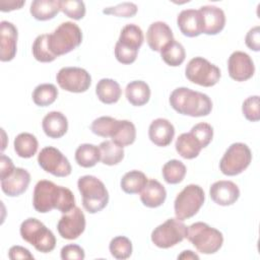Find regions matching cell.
Returning <instances> with one entry per match:
<instances>
[{
  "label": "cell",
  "mask_w": 260,
  "mask_h": 260,
  "mask_svg": "<svg viewBox=\"0 0 260 260\" xmlns=\"http://www.w3.org/2000/svg\"><path fill=\"white\" fill-rule=\"evenodd\" d=\"M32 205L40 213H47L53 209L66 213L75 207V198L70 189L49 180H41L34 189Z\"/></svg>",
  "instance_id": "obj_1"
},
{
  "label": "cell",
  "mask_w": 260,
  "mask_h": 260,
  "mask_svg": "<svg viewBox=\"0 0 260 260\" xmlns=\"http://www.w3.org/2000/svg\"><path fill=\"white\" fill-rule=\"evenodd\" d=\"M169 102L177 113L190 117L207 116L212 110V102L207 94L188 87L174 89Z\"/></svg>",
  "instance_id": "obj_2"
},
{
  "label": "cell",
  "mask_w": 260,
  "mask_h": 260,
  "mask_svg": "<svg viewBox=\"0 0 260 260\" xmlns=\"http://www.w3.org/2000/svg\"><path fill=\"white\" fill-rule=\"evenodd\" d=\"M77 187L82 196V206L88 213H96L107 206L109 192L105 184L96 177L90 175L80 177Z\"/></svg>",
  "instance_id": "obj_3"
},
{
  "label": "cell",
  "mask_w": 260,
  "mask_h": 260,
  "mask_svg": "<svg viewBox=\"0 0 260 260\" xmlns=\"http://www.w3.org/2000/svg\"><path fill=\"white\" fill-rule=\"evenodd\" d=\"M186 238L202 254H214L223 244L221 232L202 221L188 226Z\"/></svg>",
  "instance_id": "obj_4"
},
{
  "label": "cell",
  "mask_w": 260,
  "mask_h": 260,
  "mask_svg": "<svg viewBox=\"0 0 260 260\" xmlns=\"http://www.w3.org/2000/svg\"><path fill=\"white\" fill-rule=\"evenodd\" d=\"M48 42L52 54L59 57L79 47L82 42V31L76 23L65 21L49 35Z\"/></svg>",
  "instance_id": "obj_5"
},
{
  "label": "cell",
  "mask_w": 260,
  "mask_h": 260,
  "mask_svg": "<svg viewBox=\"0 0 260 260\" xmlns=\"http://www.w3.org/2000/svg\"><path fill=\"white\" fill-rule=\"evenodd\" d=\"M19 232L21 238L39 252L49 253L55 249L56 238L54 234L35 217L24 219L20 224Z\"/></svg>",
  "instance_id": "obj_6"
},
{
  "label": "cell",
  "mask_w": 260,
  "mask_h": 260,
  "mask_svg": "<svg viewBox=\"0 0 260 260\" xmlns=\"http://www.w3.org/2000/svg\"><path fill=\"white\" fill-rule=\"evenodd\" d=\"M204 200L205 194L199 185H187L175 199L174 209L176 217L183 221L194 216L202 207Z\"/></svg>",
  "instance_id": "obj_7"
},
{
  "label": "cell",
  "mask_w": 260,
  "mask_h": 260,
  "mask_svg": "<svg viewBox=\"0 0 260 260\" xmlns=\"http://www.w3.org/2000/svg\"><path fill=\"white\" fill-rule=\"evenodd\" d=\"M252 160V152L249 146L242 142H236L229 146L219 161V170L225 176H237L243 173Z\"/></svg>",
  "instance_id": "obj_8"
},
{
  "label": "cell",
  "mask_w": 260,
  "mask_h": 260,
  "mask_svg": "<svg viewBox=\"0 0 260 260\" xmlns=\"http://www.w3.org/2000/svg\"><path fill=\"white\" fill-rule=\"evenodd\" d=\"M186 78L192 83L210 87L215 85L221 76L219 68L203 57L192 58L185 68Z\"/></svg>",
  "instance_id": "obj_9"
},
{
  "label": "cell",
  "mask_w": 260,
  "mask_h": 260,
  "mask_svg": "<svg viewBox=\"0 0 260 260\" xmlns=\"http://www.w3.org/2000/svg\"><path fill=\"white\" fill-rule=\"evenodd\" d=\"M188 226L180 219L169 218L151 233V242L158 248L168 249L181 243L187 237Z\"/></svg>",
  "instance_id": "obj_10"
},
{
  "label": "cell",
  "mask_w": 260,
  "mask_h": 260,
  "mask_svg": "<svg viewBox=\"0 0 260 260\" xmlns=\"http://www.w3.org/2000/svg\"><path fill=\"white\" fill-rule=\"evenodd\" d=\"M56 80L62 89L75 93L86 91L91 84L90 74L80 67L61 68L56 75Z\"/></svg>",
  "instance_id": "obj_11"
},
{
  "label": "cell",
  "mask_w": 260,
  "mask_h": 260,
  "mask_svg": "<svg viewBox=\"0 0 260 260\" xmlns=\"http://www.w3.org/2000/svg\"><path fill=\"white\" fill-rule=\"evenodd\" d=\"M39 166L55 177H67L71 174V165L68 158L56 147L46 146L38 155Z\"/></svg>",
  "instance_id": "obj_12"
},
{
  "label": "cell",
  "mask_w": 260,
  "mask_h": 260,
  "mask_svg": "<svg viewBox=\"0 0 260 260\" xmlns=\"http://www.w3.org/2000/svg\"><path fill=\"white\" fill-rule=\"evenodd\" d=\"M59 235L65 240L77 239L85 230V216L77 206L63 213L57 223Z\"/></svg>",
  "instance_id": "obj_13"
},
{
  "label": "cell",
  "mask_w": 260,
  "mask_h": 260,
  "mask_svg": "<svg viewBox=\"0 0 260 260\" xmlns=\"http://www.w3.org/2000/svg\"><path fill=\"white\" fill-rule=\"evenodd\" d=\"M228 70L232 79L246 81L254 75L255 66L252 58L247 53L236 51L229 57Z\"/></svg>",
  "instance_id": "obj_14"
},
{
  "label": "cell",
  "mask_w": 260,
  "mask_h": 260,
  "mask_svg": "<svg viewBox=\"0 0 260 260\" xmlns=\"http://www.w3.org/2000/svg\"><path fill=\"white\" fill-rule=\"evenodd\" d=\"M17 28L7 20L0 22V60L8 62L14 59L17 50Z\"/></svg>",
  "instance_id": "obj_15"
},
{
  "label": "cell",
  "mask_w": 260,
  "mask_h": 260,
  "mask_svg": "<svg viewBox=\"0 0 260 260\" xmlns=\"http://www.w3.org/2000/svg\"><path fill=\"white\" fill-rule=\"evenodd\" d=\"M202 20V34L214 36L219 34L225 25V15L221 8L205 5L199 9Z\"/></svg>",
  "instance_id": "obj_16"
},
{
  "label": "cell",
  "mask_w": 260,
  "mask_h": 260,
  "mask_svg": "<svg viewBox=\"0 0 260 260\" xmlns=\"http://www.w3.org/2000/svg\"><path fill=\"white\" fill-rule=\"evenodd\" d=\"M211 200L221 206H229L234 204L240 197L239 187L232 181H217L214 182L209 189Z\"/></svg>",
  "instance_id": "obj_17"
},
{
  "label": "cell",
  "mask_w": 260,
  "mask_h": 260,
  "mask_svg": "<svg viewBox=\"0 0 260 260\" xmlns=\"http://www.w3.org/2000/svg\"><path fill=\"white\" fill-rule=\"evenodd\" d=\"M29 183V173L22 168H15L9 177L1 180V189L7 196L16 197L26 191Z\"/></svg>",
  "instance_id": "obj_18"
},
{
  "label": "cell",
  "mask_w": 260,
  "mask_h": 260,
  "mask_svg": "<svg viewBox=\"0 0 260 260\" xmlns=\"http://www.w3.org/2000/svg\"><path fill=\"white\" fill-rule=\"evenodd\" d=\"M173 40H175L173 31L169 24L164 21L152 22L146 31L147 45L155 52H160V50Z\"/></svg>",
  "instance_id": "obj_19"
},
{
  "label": "cell",
  "mask_w": 260,
  "mask_h": 260,
  "mask_svg": "<svg viewBox=\"0 0 260 260\" xmlns=\"http://www.w3.org/2000/svg\"><path fill=\"white\" fill-rule=\"evenodd\" d=\"M174 136L175 127L169 120L157 118L150 123L148 128V137L156 146H168L171 144Z\"/></svg>",
  "instance_id": "obj_20"
},
{
  "label": "cell",
  "mask_w": 260,
  "mask_h": 260,
  "mask_svg": "<svg viewBox=\"0 0 260 260\" xmlns=\"http://www.w3.org/2000/svg\"><path fill=\"white\" fill-rule=\"evenodd\" d=\"M177 24L181 32L188 38H195L202 34V20L199 10H182L178 14Z\"/></svg>",
  "instance_id": "obj_21"
},
{
  "label": "cell",
  "mask_w": 260,
  "mask_h": 260,
  "mask_svg": "<svg viewBox=\"0 0 260 260\" xmlns=\"http://www.w3.org/2000/svg\"><path fill=\"white\" fill-rule=\"evenodd\" d=\"M42 127L48 137L58 139L66 134L68 130V121L65 115L61 112L52 111L43 118Z\"/></svg>",
  "instance_id": "obj_22"
},
{
  "label": "cell",
  "mask_w": 260,
  "mask_h": 260,
  "mask_svg": "<svg viewBox=\"0 0 260 260\" xmlns=\"http://www.w3.org/2000/svg\"><path fill=\"white\" fill-rule=\"evenodd\" d=\"M167 191L165 187L156 180H148L145 187L140 192V200L142 204L149 208H156L165 202Z\"/></svg>",
  "instance_id": "obj_23"
},
{
  "label": "cell",
  "mask_w": 260,
  "mask_h": 260,
  "mask_svg": "<svg viewBox=\"0 0 260 260\" xmlns=\"http://www.w3.org/2000/svg\"><path fill=\"white\" fill-rule=\"evenodd\" d=\"M95 94L103 104L111 105L120 100L122 89L116 80L111 78H103L96 83Z\"/></svg>",
  "instance_id": "obj_24"
},
{
  "label": "cell",
  "mask_w": 260,
  "mask_h": 260,
  "mask_svg": "<svg viewBox=\"0 0 260 260\" xmlns=\"http://www.w3.org/2000/svg\"><path fill=\"white\" fill-rule=\"evenodd\" d=\"M127 101L135 107H141L148 103L150 99L149 85L142 80H133L125 88Z\"/></svg>",
  "instance_id": "obj_25"
},
{
  "label": "cell",
  "mask_w": 260,
  "mask_h": 260,
  "mask_svg": "<svg viewBox=\"0 0 260 260\" xmlns=\"http://www.w3.org/2000/svg\"><path fill=\"white\" fill-rule=\"evenodd\" d=\"M177 152L186 159H192L199 155L202 146L198 139L191 133H182L175 143Z\"/></svg>",
  "instance_id": "obj_26"
},
{
  "label": "cell",
  "mask_w": 260,
  "mask_h": 260,
  "mask_svg": "<svg viewBox=\"0 0 260 260\" xmlns=\"http://www.w3.org/2000/svg\"><path fill=\"white\" fill-rule=\"evenodd\" d=\"M29 12L37 20L52 19L60 12L59 0H35L30 4Z\"/></svg>",
  "instance_id": "obj_27"
},
{
  "label": "cell",
  "mask_w": 260,
  "mask_h": 260,
  "mask_svg": "<svg viewBox=\"0 0 260 260\" xmlns=\"http://www.w3.org/2000/svg\"><path fill=\"white\" fill-rule=\"evenodd\" d=\"M111 139L122 147L132 144L136 139L135 125L129 120H118Z\"/></svg>",
  "instance_id": "obj_28"
},
{
  "label": "cell",
  "mask_w": 260,
  "mask_h": 260,
  "mask_svg": "<svg viewBox=\"0 0 260 260\" xmlns=\"http://www.w3.org/2000/svg\"><path fill=\"white\" fill-rule=\"evenodd\" d=\"M143 41L144 37L142 29L134 23H129L121 29L120 37L117 43L125 48L138 51L142 46Z\"/></svg>",
  "instance_id": "obj_29"
},
{
  "label": "cell",
  "mask_w": 260,
  "mask_h": 260,
  "mask_svg": "<svg viewBox=\"0 0 260 260\" xmlns=\"http://www.w3.org/2000/svg\"><path fill=\"white\" fill-rule=\"evenodd\" d=\"M13 145L14 150L19 157L29 158L37 153L39 142L35 135L27 132H22L15 137Z\"/></svg>",
  "instance_id": "obj_30"
},
{
  "label": "cell",
  "mask_w": 260,
  "mask_h": 260,
  "mask_svg": "<svg viewBox=\"0 0 260 260\" xmlns=\"http://www.w3.org/2000/svg\"><path fill=\"white\" fill-rule=\"evenodd\" d=\"M75 160L82 168H92L101 160L100 147L90 143L80 144L75 150Z\"/></svg>",
  "instance_id": "obj_31"
},
{
  "label": "cell",
  "mask_w": 260,
  "mask_h": 260,
  "mask_svg": "<svg viewBox=\"0 0 260 260\" xmlns=\"http://www.w3.org/2000/svg\"><path fill=\"white\" fill-rule=\"evenodd\" d=\"M147 177L141 171L127 172L121 179V189L127 194H138L147 183Z\"/></svg>",
  "instance_id": "obj_32"
},
{
  "label": "cell",
  "mask_w": 260,
  "mask_h": 260,
  "mask_svg": "<svg viewBox=\"0 0 260 260\" xmlns=\"http://www.w3.org/2000/svg\"><path fill=\"white\" fill-rule=\"evenodd\" d=\"M159 53L162 61L172 67L180 66L186 58V52L183 45L176 40H173L171 43L166 45Z\"/></svg>",
  "instance_id": "obj_33"
},
{
  "label": "cell",
  "mask_w": 260,
  "mask_h": 260,
  "mask_svg": "<svg viewBox=\"0 0 260 260\" xmlns=\"http://www.w3.org/2000/svg\"><path fill=\"white\" fill-rule=\"evenodd\" d=\"M101 161L107 166L118 165L124 158V149L112 140H105L100 145Z\"/></svg>",
  "instance_id": "obj_34"
},
{
  "label": "cell",
  "mask_w": 260,
  "mask_h": 260,
  "mask_svg": "<svg viewBox=\"0 0 260 260\" xmlns=\"http://www.w3.org/2000/svg\"><path fill=\"white\" fill-rule=\"evenodd\" d=\"M186 166L179 159H171L167 161L161 170L162 178L168 184H179L186 176Z\"/></svg>",
  "instance_id": "obj_35"
},
{
  "label": "cell",
  "mask_w": 260,
  "mask_h": 260,
  "mask_svg": "<svg viewBox=\"0 0 260 260\" xmlns=\"http://www.w3.org/2000/svg\"><path fill=\"white\" fill-rule=\"evenodd\" d=\"M58 96V89L52 83H42L36 86L31 98L34 103L39 107H47L52 105Z\"/></svg>",
  "instance_id": "obj_36"
},
{
  "label": "cell",
  "mask_w": 260,
  "mask_h": 260,
  "mask_svg": "<svg viewBox=\"0 0 260 260\" xmlns=\"http://www.w3.org/2000/svg\"><path fill=\"white\" fill-rule=\"evenodd\" d=\"M49 35L43 34L36 38L32 44V55L35 59L42 63L53 62L57 57L52 54L49 48Z\"/></svg>",
  "instance_id": "obj_37"
},
{
  "label": "cell",
  "mask_w": 260,
  "mask_h": 260,
  "mask_svg": "<svg viewBox=\"0 0 260 260\" xmlns=\"http://www.w3.org/2000/svg\"><path fill=\"white\" fill-rule=\"evenodd\" d=\"M109 250L111 255L116 259H128L132 254V243L127 237L118 236L111 240Z\"/></svg>",
  "instance_id": "obj_38"
},
{
  "label": "cell",
  "mask_w": 260,
  "mask_h": 260,
  "mask_svg": "<svg viewBox=\"0 0 260 260\" xmlns=\"http://www.w3.org/2000/svg\"><path fill=\"white\" fill-rule=\"evenodd\" d=\"M117 119L110 116H102L94 119L90 125V130L93 134L101 137H111L115 126L117 124Z\"/></svg>",
  "instance_id": "obj_39"
},
{
  "label": "cell",
  "mask_w": 260,
  "mask_h": 260,
  "mask_svg": "<svg viewBox=\"0 0 260 260\" xmlns=\"http://www.w3.org/2000/svg\"><path fill=\"white\" fill-rule=\"evenodd\" d=\"M60 11L68 17L79 20L85 15V4L79 0H59Z\"/></svg>",
  "instance_id": "obj_40"
},
{
  "label": "cell",
  "mask_w": 260,
  "mask_h": 260,
  "mask_svg": "<svg viewBox=\"0 0 260 260\" xmlns=\"http://www.w3.org/2000/svg\"><path fill=\"white\" fill-rule=\"evenodd\" d=\"M137 5L133 2H123L113 7H106L103 13L119 17H133L137 13Z\"/></svg>",
  "instance_id": "obj_41"
},
{
  "label": "cell",
  "mask_w": 260,
  "mask_h": 260,
  "mask_svg": "<svg viewBox=\"0 0 260 260\" xmlns=\"http://www.w3.org/2000/svg\"><path fill=\"white\" fill-rule=\"evenodd\" d=\"M190 132L198 139L202 148H205L206 146H208V144L211 142L212 137H213L212 126L205 122H201V123L194 125L191 128Z\"/></svg>",
  "instance_id": "obj_42"
},
{
  "label": "cell",
  "mask_w": 260,
  "mask_h": 260,
  "mask_svg": "<svg viewBox=\"0 0 260 260\" xmlns=\"http://www.w3.org/2000/svg\"><path fill=\"white\" fill-rule=\"evenodd\" d=\"M242 112L245 118L250 122H257L260 120L259 96L252 95L247 98L242 105Z\"/></svg>",
  "instance_id": "obj_43"
},
{
  "label": "cell",
  "mask_w": 260,
  "mask_h": 260,
  "mask_svg": "<svg viewBox=\"0 0 260 260\" xmlns=\"http://www.w3.org/2000/svg\"><path fill=\"white\" fill-rule=\"evenodd\" d=\"M114 52H115L116 59L120 63L125 64V65L132 64L133 62H135V60L137 58V54H138V51H134V50L125 48L122 45H120L119 43H116Z\"/></svg>",
  "instance_id": "obj_44"
},
{
  "label": "cell",
  "mask_w": 260,
  "mask_h": 260,
  "mask_svg": "<svg viewBox=\"0 0 260 260\" xmlns=\"http://www.w3.org/2000/svg\"><path fill=\"white\" fill-rule=\"evenodd\" d=\"M60 255L63 260H82L85 257L84 250L76 244H69L64 246L61 249Z\"/></svg>",
  "instance_id": "obj_45"
},
{
  "label": "cell",
  "mask_w": 260,
  "mask_h": 260,
  "mask_svg": "<svg viewBox=\"0 0 260 260\" xmlns=\"http://www.w3.org/2000/svg\"><path fill=\"white\" fill-rule=\"evenodd\" d=\"M246 46L255 52L260 50V26L256 25L249 29L245 38Z\"/></svg>",
  "instance_id": "obj_46"
},
{
  "label": "cell",
  "mask_w": 260,
  "mask_h": 260,
  "mask_svg": "<svg viewBox=\"0 0 260 260\" xmlns=\"http://www.w3.org/2000/svg\"><path fill=\"white\" fill-rule=\"evenodd\" d=\"M8 257L11 260H18V259H29V260H34V256L32 254L24 247L21 246H12L9 251H8Z\"/></svg>",
  "instance_id": "obj_47"
},
{
  "label": "cell",
  "mask_w": 260,
  "mask_h": 260,
  "mask_svg": "<svg viewBox=\"0 0 260 260\" xmlns=\"http://www.w3.org/2000/svg\"><path fill=\"white\" fill-rule=\"evenodd\" d=\"M14 170L15 167L13 165L12 159L2 153L0 156V180L9 177Z\"/></svg>",
  "instance_id": "obj_48"
},
{
  "label": "cell",
  "mask_w": 260,
  "mask_h": 260,
  "mask_svg": "<svg viewBox=\"0 0 260 260\" xmlns=\"http://www.w3.org/2000/svg\"><path fill=\"white\" fill-rule=\"evenodd\" d=\"M25 1H0V10L2 12H8L15 9H20L24 5Z\"/></svg>",
  "instance_id": "obj_49"
},
{
  "label": "cell",
  "mask_w": 260,
  "mask_h": 260,
  "mask_svg": "<svg viewBox=\"0 0 260 260\" xmlns=\"http://www.w3.org/2000/svg\"><path fill=\"white\" fill-rule=\"evenodd\" d=\"M178 259H184V260H189V259H194V260H198L199 259V256L197 254H195L193 251L191 250H186V251H183L179 256H178Z\"/></svg>",
  "instance_id": "obj_50"
}]
</instances>
